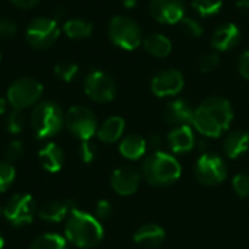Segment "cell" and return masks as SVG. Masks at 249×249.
Returning <instances> with one entry per match:
<instances>
[{
    "label": "cell",
    "mask_w": 249,
    "mask_h": 249,
    "mask_svg": "<svg viewBox=\"0 0 249 249\" xmlns=\"http://www.w3.org/2000/svg\"><path fill=\"white\" fill-rule=\"evenodd\" d=\"M23 125H25V117L20 112V109H15L13 112L9 114L7 121H6V127H7V131L9 133L18 134V133L22 131Z\"/></svg>",
    "instance_id": "4dcf8cb0"
},
{
    "label": "cell",
    "mask_w": 249,
    "mask_h": 249,
    "mask_svg": "<svg viewBox=\"0 0 249 249\" xmlns=\"http://www.w3.org/2000/svg\"><path fill=\"white\" fill-rule=\"evenodd\" d=\"M238 69H239L241 76L249 80V51H245L241 54L239 61H238Z\"/></svg>",
    "instance_id": "74e56055"
},
{
    "label": "cell",
    "mask_w": 249,
    "mask_h": 249,
    "mask_svg": "<svg viewBox=\"0 0 249 249\" xmlns=\"http://www.w3.org/2000/svg\"><path fill=\"white\" fill-rule=\"evenodd\" d=\"M115 82L112 77L101 70H93L88 74L85 82L86 95L95 102H109L115 96Z\"/></svg>",
    "instance_id": "8fae6325"
},
{
    "label": "cell",
    "mask_w": 249,
    "mask_h": 249,
    "mask_svg": "<svg viewBox=\"0 0 249 249\" xmlns=\"http://www.w3.org/2000/svg\"><path fill=\"white\" fill-rule=\"evenodd\" d=\"M4 111H6V101L0 96V115L4 114Z\"/></svg>",
    "instance_id": "b9f144b4"
},
{
    "label": "cell",
    "mask_w": 249,
    "mask_h": 249,
    "mask_svg": "<svg viewBox=\"0 0 249 249\" xmlns=\"http://www.w3.org/2000/svg\"><path fill=\"white\" fill-rule=\"evenodd\" d=\"M232 120L231 102L222 96H210L194 109L191 124L206 137H220L231 127Z\"/></svg>",
    "instance_id": "6da1fadb"
},
{
    "label": "cell",
    "mask_w": 249,
    "mask_h": 249,
    "mask_svg": "<svg viewBox=\"0 0 249 249\" xmlns=\"http://www.w3.org/2000/svg\"><path fill=\"white\" fill-rule=\"evenodd\" d=\"M109 38L115 45L127 51L136 50L143 42L140 26L127 16H115L111 20Z\"/></svg>",
    "instance_id": "5b68a950"
},
{
    "label": "cell",
    "mask_w": 249,
    "mask_h": 249,
    "mask_svg": "<svg viewBox=\"0 0 249 249\" xmlns=\"http://www.w3.org/2000/svg\"><path fill=\"white\" fill-rule=\"evenodd\" d=\"M73 209L74 207H71V204L69 201H48L41 206L38 214L45 222L60 223L61 220H64L67 217V214H70V212Z\"/></svg>",
    "instance_id": "44dd1931"
},
{
    "label": "cell",
    "mask_w": 249,
    "mask_h": 249,
    "mask_svg": "<svg viewBox=\"0 0 249 249\" xmlns=\"http://www.w3.org/2000/svg\"><path fill=\"white\" fill-rule=\"evenodd\" d=\"M35 201L29 194H15L3 209V216L13 226H25L34 220Z\"/></svg>",
    "instance_id": "30bf717a"
},
{
    "label": "cell",
    "mask_w": 249,
    "mask_h": 249,
    "mask_svg": "<svg viewBox=\"0 0 249 249\" xmlns=\"http://www.w3.org/2000/svg\"><path fill=\"white\" fill-rule=\"evenodd\" d=\"M66 239L79 248H93L104 238L101 222L89 213L73 209L64 228Z\"/></svg>",
    "instance_id": "7a4b0ae2"
},
{
    "label": "cell",
    "mask_w": 249,
    "mask_h": 249,
    "mask_svg": "<svg viewBox=\"0 0 249 249\" xmlns=\"http://www.w3.org/2000/svg\"><path fill=\"white\" fill-rule=\"evenodd\" d=\"M225 153L231 159H236L249 150V133L244 130H235L229 133L223 142Z\"/></svg>",
    "instance_id": "ffe728a7"
},
{
    "label": "cell",
    "mask_w": 249,
    "mask_h": 249,
    "mask_svg": "<svg viewBox=\"0 0 249 249\" xmlns=\"http://www.w3.org/2000/svg\"><path fill=\"white\" fill-rule=\"evenodd\" d=\"M79 155H80V159L85 163H90L95 159V156H96V146L93 143H90L89 140H86V142H83L80 144Z\"/></svg>",
    "instance_id": "e575fe53"
},
{
    "label": "cell",
    "mask_w": 249,
    "mask_h": 249,
    "mask_svg": "<svg viewBox=\"0 0 249 249\" xmlns=\"http://www.w3.org/2000/svg\"><path fill=\"white\" fill-rule=\"evenodd\" d=\"M147 150V142L139 134H130L120 143V153L130 160H137L144 156Z\"/></svg>",
    "instance_id": "603a6c76"
},
{
    "label": "cell",
    "mask_w": 249,
    "mask_h": 249,
    "mask_svg": "<svg viewBox=\"0 0 249 249\" xmlns=\"http://www.w3.org/2000/svg\"><path fill=\"white\" fill-rule=\"evenodd\" d=\"M12 3L20 9H31L39 3V0H12Z\"/></svg>",
    "instance_id": "f35d334b"
},
{
    "label": "cell",
    "mask_w": 249,
    "mask_h": 249,
    "mask_svg": "<svg viewBox=\"0 0 249 249\" xmlns=\"http://www.w3.org/2000/svg\"><path fill=\"white\" fill-rule=\"evenodd\" d=\"M196 178L200 184L213 187L223 182L228 177V168L225 160L214 153H203L196 162Z\"/></svg>",
    "instance_id": "52a82bcc"
},
{
    "label": "cell",
    "mask_w": 249,
    "mask_h": 249,
    "mask_svg": "<svg viewBox=\"0 0 249 249\" xmlns=\"http://www.w3.org/2000/svg\"><path fill=\"white\" fill-rule=\"evenodd\" d=\"M1 213H3V210H1V207H0V216H1Z\"/></svg>",
    "instance_id": "ee69618b"
},
{
    "label": "cell",
    "mask_w": 249,
    "mask_h": 249,
    "mask_svg": "<svg viewBox=\"0 0 249 249\" xmlns=\"http://www.w3.org/2000/svg\"><path fill=\"white\" fill-rule=\"evenodd\" d=\"M16 171L9 162H0V193H4L15 181Z\"/></svg>",
    "instance_id": "f1b7e54d"
},
{
    "label": "cell",
    "mask_w": 249,
    "mask_h": 249,
    "mask_svg": "<svg viewBox=\"0 0 249 249\" xmlns=\"http://www.w3.org/2000/svg\"><path fill=\"white\" fill-rule=\"evenodd\" d=\"M165 241V229L156 223L143 225L134 233V242L144 249H156Z\"/></svg>",
    "instance_id": "e0dca14e"
},
{
    "label": "cell",
    "mask_w": 249,
    "mask_h": 249,
    "mask_svg": "<svg viewBox=\"0 0 249 249\" xmlns=\"http://www.w3.org/2000/svg\"><path fill=\"white\" fill-rule=\"evenodd\" d=\"M95 213H96L98 220H108L112 214V207L107 200H101V201H98V204L95 207Z\"/></svg>",
    "instance_id": "8d00e7d4"
},
{
    "label": "cell",
    "mask_w": 249,
    "mask_h": 249,
    "mask_svg": "<svg viewBox=\"0 0 249 249\" xmlns=\"http://www.w3.org/2000/svg\"><path fill=\"white\" fill-rule=\"evenodd\" d=\"M194 108L184 99L171 101L163 109V120L174 125H190L193 123Z\"/></svg>",
    "instance_id": "2e32d148"
},
{
    "label": "cell",
    "mask_w": 249,
    "mask_h": 249,
    "mask_svg": "<svg viewBox=\"0 0 249 249\" xmlns=\"http://www.w3.org/2000/svg\"><path fill=\"white\" fill-rule=\"evenodd\" d=\"M236 7L239 9V12H241V13H244V15L249 16V0H238Z\"/></svg>",
    "instance_id": "ab89813d"
},
{
    "label": "cell",
    "mask_w": 249,
    "mask_h": 249,
    "mask_svg": "<svg viewBox=\"0 0 249 249\" xmlns=\"http://www.w3.org/2000/svg\"><path fill=\"white\" fill-rule=\"evenodd\" d=\"M239 41H241V31L232 22L219 25L212 35V45L217 51H229L235 48L239 44Z\"/></svg>",
    "instance_id": "9a60e30c"
},
{
    "label": "cell",
    "mask_w": 249,
    "mask_h": 249,
    "mask_svg": "<svg viewBox=\"0 0 249 249\" xmlns=\"http://www.w3.org/2000/svg\"><path fill=\"white\" fill-rule=\"evenodd\" d=\"M185 4L182 0H152L150 13L160 23H179L184 18Z\"/></svg>",
    "instance_id": "4fadbf2b"
},
{
    "label": "cell",
    "mask_w": 249,
    "mask_h": 249,
    "mask_svg": "<svg viewBox=\"0 0 249 249\" xmlns=\"http://www.w3.org/2000/svg\"><path fill=\"white\" fill-rule=\"evenodd\" d=\"M193 9L201 16V18H210L216 13L223 6L222 0H193Z\"/></svg>",
    "instance_id": "4316f807"
},
{
    "label": "cell",
    "mask_w": 249,
    "mask_h": 249,
    "mask_svg": "<svg viewBox=\"0 0 249 249\" xmlns=\"http://www.w3.org/2000/svg\"><path fill=\"white\" fill-rule=\"evenodd\" d=\"M18 32V26L10 19H0V38L7 39L15 36Z\"/></svg>",
    "instance_id": "d590c367"
},
{
    "label": "cell",
    "mask_w": 249,
    "mask_h": 249,
    "mask_svg": "<svg viewBox=\"0 0 249 249\" xmlns=\"http://www.w3.org/2000/svg\"><path fill=\"white\" fill-rule=\"evenodd\" d=\"M142 172L150 185L168 187L179 179L182 169L175 156L158 150L144 159Z\"/></svg>",
    "instance_id": "3957f363"
},
{
    "label": "cell",
    "mask_w": 249,
    "mask_h": 249,
    "mask_svg": "<svg viewBox=\"0 0 249 249\" xmlns=\"http://www.w3.org/2000/svg\"><path fill=\"white\" fill-rule=\"evenodd\" d=\"M64 125V114L53 101L38 104L32 112V127L38 139H48L61 131Z\"/></svg>",
    "instance_id": "277c9868"
},
{
    "label": "cell",
    "mask_w": 249,
    "mask_h": 249,
    "mask_svg": "<svg viewBox=\"0 0 249 249\" xmlns=\"http://www.w3.org/2000/svg\"><path fill=\"white\" fill-rule=\"evenodd\" d=\"M168 144L174 153H187L194 144V133L190 125H178L168 134Z\"/></svg>",
    "instance_id": "ac0fdd59"
},
{
    "label": "cell",
    "mask_w": 249,
    "mask_h": 249,
    "mask_svg": "<svg viewBox=\"0 0 249 249\" xmlns=\"http://www.w3.org/2000/svg\"><path fill=\"white\" fill-rule=\"evenodd\" d=\"M140 174L131 166H121L114 171L111 178L112 190L120 196H131L140 185Z\"/></svg>",
    "instance_id": "5bb4252c"
},
{
    "label": "cell",
    "mask_w": 249,
    "mask_h": 249,
    "mask_svg": "<svg viewBox=\"0 0 249 249\" xmlns=\"http://www.w3.org/2000/svg\"><path fill=\"white\" fill-rule=\"evenodd\" d=\"M64 32L67 36L74 39L88 38L92 34V25L83 19H71L64 23Z\"/></svg>",
    "instance_id": "d4e9b609"
},
{
    "label": "cell",
    "mask_w": 249,
    "mask_h": 249,
    "mask_svg": "<svg viewBox=\"0 0 249 249\" xmlns=\"http://www.w3.org/2000/svg\"><path fill=\"white\" fill-rule=\"evenodd\" d=\"M22 153H23V144H22V142L13 140L4 149V159H6V162L10 163L13 160H18L22 156Z\"/></svg>",
    "instance_id": "836d02e7"
},
{
    "label": "cell",
    "mask_w": 249,
    "mask_h": 249,
    "mask_svg": "<svg viewBox=\"0 0 249 249\" xmlns=\"http://www.w3.org/2000/svg\"><path fill=\"white\" fill-rule=\"evenodd\" d=\"M232 187L235 193L242 197L249 198V174H239L232 179Z\"/></svg>",
    "instance_id": "1f68e13d"
},
{
    "label": "cell",
    "mask_w": 249,
    "mask_h": 249,
    "mask_svg": "<svg viewBox=\"0 0 249 249\" xmlns=\"http://www.w3.org/2000/svg\"><path fill=\"white\" fill-rule=\"evenodd\" d=\"M179 29L190 38H198L204 32V28L198 20L193 18H187V16H184L179 20Z\"/></svg>",
    "instance_id": "83f0119b"
},
{
    "label": "cell",
    "mask_w": 249,
    "mask_h": 249,
    "mask_svg": "<svg viewBox=\"0 0 249 249\" xmlns=\"http://www.w3.org/2000/svg\"><path fill=\"white\" fill-rule=\"evenodd\" d=\"M3 245H4V241H3V238L0 235V249H3Z\"/></svg>",
    "instance_id": "7bdbcfd3"
},
{
    "label": "cell",
    "mask_w": 249,
    "mask_h": 249,
    "mask_svg": "<svg viewBox=\"0 0 249 249\" xmlns=\"http://www.w3.org/2000/svg\"><path fill=\"white\" fill-rule=\"evenodd\" d=\"M64 124L69 131L82 142L90 140L98 131V121L95 114L89 108L82 105L71 107L67 111L64 117Z\"/></svg>",
    "instance_id": "8992f818"
},
{
    "label": "cell",
    "mask_w": 249,
    "mask_h": 249,
    "mask_svg": "<svg viewBox=\"0 0 249 249\" xmlns=\"http://www.w3.org/2000/svg\"><path fill=\"white\" fill-rule=\"evenodd\" d=\"M29 249H69L67 242L57 233H44L38 236Z\"/></svg>",
    "instance_id": "484cf974"
},
{
    "label": "cell",
    "mask_w": 249,
    "mask_h": 249,
    "mask_svg": "<svg viewBox=\"0 0 249 249\" xmlns=\"http://www.w3.org/2000/svg\"><path fill=\"white\" fill-rule=\"evenodd\" d=\"M184 88V76L179 70L175 69H166L159 71L150 83V89L153 95L159 98L166 96H175L178 95Z\"/></svg>",
    "instance_id": "7c38bea8"
},
{
    "label": "cell",
    "mask_w": 249,
    "mask_h": 249,
    "mask_svg": "<svg viewBox=\"0 0 249 249\" xmlns=\"http://www.w3.org/2000/svg\"><path fill=\"white\" fill-rule=\"evenodd\" d=\"M42 95V85L32 77H22L13 82L7 90V101L15 109L34 105Z\"/></svg>",
    "instance_id": "ba28073f"
},
{
    "label": "cell",
    "mask_w": 249,
    "mask_h": 249,
    "mask_svg": "<svg viewBox=\"0 0 249 249\" xmlns=\"http://www.w3.org/2000/svg\"><path fill=\"white\" fill-rule=\"evenodd\" d=\"M220 64V57L214 53L206 54L201 60H200V71L207 74L212 73L213 70H216Z\"/></svg>",
    "instance_id": "d6a6232c"
},
{
    "label": "cell",
    "mask_w": 249,
    "mask_h": 249,
    "mask_svg": "<svg viewBox=\"0 0 249 249\" xmlns=\"http://www.w3.org/2000/svg\"><path fill=\"white\" fill-rule=\"evenodd\" d=\"M124 128H125L124 120L121 117L114 115L102 123V125L98 128L96 134H98V139L104 143H115L123 136Z\"/></svg>",
    "instance_id": "7402d4cb"
},
{
    "label": "cell",
    "mask_w": 249,
    "mask_h": 249,
    "mask_svg": "<svg viewBox=\"0 0 249 249\" xmlns=\"http://www.w3.org/2000/svg\"><path fill=\"white\" fill-rule=\"evenodd\" d=\"M54 71L64 82H71V80L76 79V76L79 73V67L74 63H71V61H63V63H58L54 67Z\"/></svg>",
    "instance_id": "f546056e"
},
{
    "label": "cell",
    "mask_w": 249,
    "mask_h": 249,
    "mask_svg": "<svg viewBox=\"0 0 249 249\" xmlns=\"http://www.w3.org/2000/svg\"><path fill=\"white\" fill-rule=\"evenodd\" d=\"M60 35V28L55 19L36 18L26 29V41L29 45L38 50H45L51 47Z\"/></svg>",
    "instance_id": "9c48e42d"
},
{
    "label": "cell",
    "mask_w": 249,
    "mask_h": 249,
    "mask_svg": "<svg viewBox=\"0 0 249 249\" xmlns=\"http://www.w3.org/2000/svg\"><path fill=\"white\" fill-rule=\"evenodd\" d=\"M136 3H137V0H123V4L125 6V7H134L136 6Z\"/></svg>",
    "instance_id": "60d3db41"
},
{
    "label": "cell",
    "mask_w": 249,
    "mask_h": 249,
    "mask_svg": "<svg viewBox=\"0 0 249 249\" xmlns=\"http://www.w3.org/2000/svg\"><path fill=\"white\" fill-rule=\"evenodd\" d=\"M38 158L42 168L51 174L58 172L64 163V153L61 147L57 146L55 143H47L45 146H42L38 153Z\"/></svg>",
    "instance_id": "d6986e66"
},
{
    "label": "cell",
    "mask_w": 249,
    "mask_h": 249,
    "mask_svg": "<svg viewBox=\"0 0 249 249\" xmlns=\"http://www.w3.org/2000/svg\"><path fill=\"white\" fill-rule=\"evenodd\" d=\"M143 47L150 55H153L156 58H163L171 53L172 42L168 36H165L162 34H150L149 36L144 38Z\"/></svg>",
    "instance_id": "cb8c5ba5"
}]
</instances>
